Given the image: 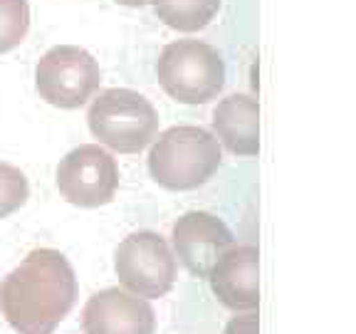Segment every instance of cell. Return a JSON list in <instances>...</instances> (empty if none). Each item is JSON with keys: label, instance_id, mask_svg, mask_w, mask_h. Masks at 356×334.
<instances>
[{"label": "cell", "instance_id": "1", "mask_svg": "<svg viewBox=\"0 0 356 334\" xmlns=\"http://www.w3.org/2000/svg\"><path fill=\"white\" fill-rule=\"evenodd\" d=\"M74 300V270L52 248L33 250L0 285V310L17 334H52Z\"/></svg>", "mask_w": 356, "mask_h": 334}, {"label": "cell", "instance_id": "2", "mask_svg": "<svg viewBox=\"0 0 356 334\" xmlns=\"http://www.w3.org/2000/svg\"><path fill=\"white\" fill-rule=\"evenodd\" d=\"M220 144L203 127H171L154 141L149 171L168 191H191L211 181L220 166Z\"/></svg>", "mask_w": 356, "mask_h": 334}, {"label": "cell", "instance_id": "3", "mask_svg": "<svg viewBox=\"0 0 356 334\" xmlns=\"http://www.w3.org/2000/svg\"><path fill=\"white\" fill-rule=\"evenodd\" d=\"M89 132L99 144L122 154H139L159 134L154 104L131 89H104L87 114Z\"/></svg>", "mask_w": 356, "mask_h": 334}, {"label": "cell", "instance_id": "4", "mask_svg": "<svg viewBox=\"0 0 356 334\" xmlns=\"http://www.w3.org/2000/svg\"><path fill=\"white\" fill-rule=\"evenodd\" d=\"M166 95L181 104H206L220 95L225 65L216 47L200 40H176L166 45L156 65Z\"/></svg>", "mask_w": 356, "mask_h": 334}, {"label": "cell", "instance_id": "5", "mask_svg": "<svg viewBox=\"0 0 356 334\" xmlns=\"http://www.w3.org/2000/svg\"><path fill=\"white\" fill-rule=\"evenodd\" d=\"M102 82L99 65L77 45H57L42 55L35 72L38 92L47 104L77 109L92 100Z\"/></svg>", "mask_w": 356, "mask_h": 334}, {"label": "cell", "instance_id": "6", "mask_svg": "<svg viewBox=\"0 0 356 334\" xmlns=\"http://www.w3.org/2000/svg\"><path fill=\"white\" fill-rule=\"evenodd\" d=\"M114 270L119 283L144 300H159L176 283V257L154 230H139L124 238L114 255Z\"/></svg>", "mask_w": 356, "mask_h": 334}, {"label": "cell", "instance_id": "7", "mask_svg": "<svg viewBox=\"0 0 356 334\" xmlns=\"http://www.w3.org/2000/svg\"><path fill=\"white\" fill-rule=\"evenodd\" d=\"M57 189L72 206L99 208L111 203L119 189V168L114 156L99 144L72 149L57 166Z\"/></svg>", "mask_w": 356, "mask_h": 334}, {"label": "cell", "instance_id": "8", "mask_svg": "<svg viewBox=\"0 0 356 334\" xmlns=\"http://www.w3.org/2000/svg\"><path fill=\"white\" fill-rule=\"evenodd\" d=\"M173 248L191 275L208 278L213 265L230 248H235V238L218 216L206 211H188L173 225Z\"/></svg>", "mask_w": 356, "mask_h": 334}, {"label": "cell", "instance_id": "9", "mask_svg": "<svg viewBox=\"0 0 356 334\" xmlns=\"http://www.w3.org/2000/svg\"><path fill=\"white\" fill-rule=\"evenodd\" d=\"M82 327L84 334H154L156 315L144 297L109 287L89 297Z\"/></svg>", "mask_w": 356, "mask_h": 334}, {"label": "cell", "instance_id": "10", "mask_svg": "<svg viewBox=\"0 0 356 334\" xmlns=\"http://www.w3.org/2000/svg\"><path fill=\"white\" fill-rule=\"evenodd\" d=\"M257 253L255 245L230 248L211 270V287L220 305L233 312H250L260 305V283H257Z\"/></svg>", "mask_w": 356, "mask_h": 334}, {"label": "cell", "instance_id": "11", "mask_svg": "<svg viewBox=\"0 0 356 334\" xmlns=\"http://www.w3.org/2000/svg\"><path fill=\"white\" fill-rule=\"evenodd\" d=\"M213 129L230 154L257 156L260 151V106L252 97H225L213 111Z\"/></svg>", "mask_w": 356, "mask_h": 334}, {"label": "cell", "instance_id": "12", "mask_svg": "<svg viewBox=\"0 0 356 334\" xmlns=\"http://www.w3.org/2000/svg\"><path fill=\"white\" fill-rule=\"evenodd\" d=\"M159 20L181 33H195L216 17L220 0H151Z\"/></svg>", "mask_w": 356, "mask_h": 334}, {"label": "cell", "instance_id": "13", "mask_svg": "<svg viewBox=\"0 0 356 334\" xmlns=\"http://www.w3.org/2000/svg\"><path fill=\"white\" fill-rule=\"evenodd\" d=\"M30 30L28 0H0V55L15 50Z\"/></svg>", "mask_w": 356, "mask_h": 334}, {"label": "cell", "instance_id": "14", "mask_svg": "<svg viewBox=\"0 0 356 334\" xmlns=\"http://www.w3.org/2000/svg\"><path fill=\"white\" fill-rule=\"evenodd\" d=\"M28 196L30 186L25 173L10 164H0V218H8L25 206Z\"/></svg>", "mask_w": 356, "mask_h": 334}, {"label": "cell", "instance_id": "15", "mask_svg": "<svg viewBox=\"0 0 356 334\" xmlns=\"http://www.w3.org/2000/svg\"><path fill=\"white\" fill-rule=\"evenodd\" d=\"M222 334H257V315L252 310L243 312V315H235Z\"/></svg>", "mask_w": 356, "mask_h": 334}, {"label": "cell", "instance_id": "16", "mask_svg": "<svg viewBox=\"0 0 356 334\" xmlns=\"http://www.w3.org/2000/svg\"><path fill=\"white\" fill-rule=\"evenodd\" d=\"M119 6H127V8H144L149 6L151 0H117Z\"/></svg>", "mask_w": 356, "mask_h": 334}]
</instances>
